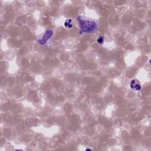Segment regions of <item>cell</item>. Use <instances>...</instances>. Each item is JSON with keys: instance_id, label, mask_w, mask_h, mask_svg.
I'll return each mask as SVG.
<instances>
[{"instance_id": "6da1fadb", "label": "cell", "mask_w": 151, "mask_h": 151, "mask_svg": "<svg viewBox=\"0 0 151 151\" xmlns=\"http://www.w3.org/2000/svg\"><path fill=\"white\" fill-rule=\"evenodd\" d=\"M78 21L80 26V34L83 33H93L96 31L97 28L96 22L89 18L79 16Z\"/></svg>"}, {"instance_id": "7a4b0ae2", "label": "cell", "mask_w": 151, "mask_h": 151, "mask_svg": "<svg viewBox=\"0 0 151 151\" xmlns=\"http://www.w3.org/2000/svg\"><path fill=\"white\" fill-rule=\"evenodd\" d=\"M53 30H47L45 32L44 36L38 40L37 42L40 45H45L47 43V41L50 38H52V37L53 36Z\"/></svg>"}, {"instance_id": "3957f363", "label": "cell", "mask_w": 151, "mask_h": 151, "mask_svg": "<svg viewBox=\"0 0 151 151\" xmlns=\"http://www.w3.org/2000/svg\"><path fill=\"white\" fill-rule=\"evenodd\" d=\"M130 87L135 91H139L142 87L140 82L137 79H133L131 81Z\"/></svg>"}, {"instance_id": "277c9868", "label": "cell", "mask_w": 151, "mask_h": 151, "mask_svg": "<svg viewBox=\"0 0 151 151\" xmlns=\"http://www.w3.org/2000/svg\"><path fill=\"white\" fill-rule=\"evenodd\" d=\"M64 27L69 29H71L73 27V24L72 23V20L71 18L67 19L64 22Z\"/></svg>"}, {"instance_id": "5b68a950", "label": "cell", "mask_w": 151, "mask_h": 151, "mask_svg": "<svg viewBox=\"0 0 151 151\" xmlns=\"http://www.w3.org/2000/svg\"><path fill=\"white\" fill-rule=\"evenodd\" d=\"M103 41H104V37L103 36H100L99 37L97 40V42L99 43V44H102L103 43Z\"/></svg>"}]
</instances>
